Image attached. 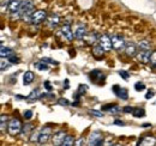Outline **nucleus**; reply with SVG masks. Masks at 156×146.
Segmentation results:
<instances>
[{"label": "nucleus", "instance_id": "2f4dec72", "mask_svg": "<svg viewBox=\"0 0 156 146\" xmlns=\"http://www.w3.org/2000/svg\"><path fill=\"white\" fill-rule=\"evenodd\" d=\"M10 65H11V62H10L9 60H7L6 62H5V60H4V57H1V67H0V68H1V71H4L5 68H7V67H9Z\"/></svg>", "mask_w": 156, "mask_h": 146}, {"label": "nucleus", "instance_id": "9d476101", "mask_svg": "<svg viewBox=\"0 0 156 146\" xmlns=\"http://www.w3.org/2000/svg\"><path fill=\"white\" fill-rule=\"evenodd\" d=\"M65 138H66V133H65L64 130L57 132V133L54 134V137H53V145H55V146L61 145Z\"/></svg>", "mask_w": 156, "mask_h": 146}, {"label": "nucleus", "instance_id": "79ce46f5", "mask_svg": "<svg viewBox=\"0 0 156 146\" xmlns=\"http://www.w3.org/2000/svg\"><path fill=\"white\" fill-rule=\"evenodd\" d=\"M122 111H125V113H133V108L132 107H125Z\"/></svg>", "mask_w": 156, "mask_h": 146}, {"label": "nucleus", "instance_id": "bb28decb", "mask_svg": "<svg viewBox=\"0 0 156 146\" xmlns=\"http://www.w3.org/2000/svg\"><path fill=\"white\" fill-rule=\"evenodd\" d=\"M58 104L59 106H61V107H67V106H70V102H69L66 98H59Z\"/></svg>", "mask_w": 156, "mask_h": 146}, {"label": "nucleus", "instance_id": "a211bd4d", "mask_svg": "<svg viewBox=\"0 0 156 146\" xmlns=\"http://www.w3.org/2000/svg\"><path fill=\"white\" fill-rule=\"evenodd\" d=\"M12 54H15L13 53V49H11V48H9V47H5V46H1V49H0V55H1V57H9V56H11Z\"/></svg>", "mask_w": 156, "mask_h": 146}, {"label": "nucleus", "instance_id": "5701e85b", "mask_svg": "<svg viewBox=\"0 0 156 146\" xmlns=\"http://www.w3.org/2000/svg\"><path fill=\"white\" fill-rule=\"evenodd\" d=\"M37 70H40V71H47L48 70V65H47V62H44V61H40V62H36L35 65H34Z\"/></svg>", "mask_w": 156, "mask_h": 146}, {"label": "nucleus", "instance_id": "c85d7f7f", "mask_svg": "<svg viewBox=\"0 0 156 146\" xmlns=\"http://www.w3.org/2000/svg\"><path fill=\"white\" fill-rule=\"evenodd\" d=\"M150 65L153 67H156V50H154L151 53V56H150Z\"/></svg>", "mask_w": 156, "mask_h": 146}, {"label": "nucleus", "instance_id": "49530a36", "mask_svg": "<svg viewBox=\"0 0 156 146\" xmlns=\"http://www.w3.org/2000/svg\"><path fill=\"white\" fill-rule=\"evenodd\" d=\"M143 127H150V123H144Z\"/></svg>", "mask_w": 156, "mask_h": 146}, {"label": "nucleus", "instance_id": "0eeeda50", "mask_svg": "<svg viewBox=\"0 0 156 146\" xmlns=\"http://www.w3.org/2000/svg\"><path fill=\"white\" fill-rule=\"evenodd\" d=\"M51 132H52L51 127H44L40 132L39 144L43 145V144H46V143L48 141V139H49V137H51Z\"/></svg>", "mask_w": 156, "mask_h": 146}, {"label": "nucleus", "instance_id": "f257e3e1", "mask_svg": "<svg viewBox=\"0 0 156 146\" xmlns=\"http://www.w3.org/2000/svg\"><path fill=\"white\" fill-rule=\"evenodd\" d=\"M23 129V126H22V122H20V119H12L9 125H7V132L11 134V135H17L20 134Z\"/></svg>", "mask_w": 156, "mask_h": 146}, {"label": "nucleus", "instance_id": "20e7f679", "mask_svg": "<svg viewBox=\"0 0 156 146\" xmlns=\"http://www.w3.org/2000/svg\"><path fill=\"white\" fill-rule=\"evenodd\" d=\"M98 44L103 48L105 52H109L113 48V46H112V38L108 37L107 35H101L100 36V38H98Z\"/></svg>", "mask_w": 156, "mask_h": 146}, {"label": "nucleus", "instance_id": "58836bf2", "mask_svg": "<svg viewBox=\"0 0 156 146\" xmlns=\"http://www.w3.org/2000/svg\"><path fill=\"white\" fill-rule=\"evenodd\" d=\"M84 144H85V140H84L83 138H79L78 140L75 141V146H82V145H84Z\"/></svg>", "mask_w": 156, "mask_h": 146}, {"label": "nucleus", "instance_id": "412c9836", "mask_svg": "<svg viewBox=\"0 0 156 146\" xmlns=\"http://www.w3.org/2000/svg\"><path fill=\"white\" fill-rule=\"evenodd\" d=\"M75 145V139L72 135H66V138L64 139L61 146H73Z\"/></svg>", "mask_w": 156, "mask_h": 146}, {"label": "nucleus", "instance_id": "ea45409f", "mask_svg": "<svg viewBox=\"0 0 156 146\" xmlns=\"http://www.w3.org/2000/svg\"><path fill=\"white\" fill-rule=\"evenodd\" d=\"M43 85H44V88H46V89H47V90H48V91H52V90H53V86H52V85H51V83H49V82H48V80H46V82H44V84H43Z\"/></svg>", "mask_w": 156, "mask_h": 146}, {"label": "nucleus", "instance_id": "f8f14e48", "mask_svg": "<svg viewBox=\"0 0 156 146\" xmlns=\"http://www.w3.org/2000/svg\"><path fill=\"white\" fill-rule=\"evenodd\" d=\"M137 145H143V146H154L156 145V138L155 137H144L143 139L139 140V143Z\"/></svg>", "mask_w": 156, "mask_h": 146}, {"label": "nucleus", "instance_id": "e433bc0d", "mask_svg": "<svg viewBox=\"0 0 156 146\" xmlns=\"http://www.w3.org/2000/svg\"><path fill=\"white\" fill-rule=\"evenodd\" d=\"M119 75H120L122 79L129 80V73L126 72V71H119Z\"/></svg>", "mask_w": 156, "mask_h": 146}, {"label": "nucleus", "instance_id": "9b49d317", "mask_svg": "<svg viewBox=\"0 0 156 146\" xmlns=\"http://www.w3.org/2000/svg\"><path fill=\"white\" fill-rule=\"evenodd\" d=\"M20 6H22V1L20 0H11L10 4H9V10L12 15L17 13L20 10Z\"/></svg>", "mask_w": 156, "mask_h": 146}, {"label": "nucleus", "instance_id": "f03ea898", "mask_svg": "<svg viewBox=\"0 0 156 146\" xmlns=\"http://www.w3.org/2000/svg\"><path fill=\"white\" fill-rule=\"evenodd\" d=\"M103 144V138H102V134L100 132H93L89 137V140H88V145L90 146H98Z\"/></svg>", "mask_w": 156, "mask_h": 146}, {"label": "nucleus", "instance_id": "c9c22d12", "mask_svg": "<svg viewBox=\"0 0 156 146\" xmlns=\"http://www.w3.org/2000/svg\"><path fill=\"white\" fill-rule=\"evenodd\" d=\"M39 139H40V133H39V132H36V134L34 133V134L31 135L30 141H31V143H34V141H37V143H39Z\"/></svg>", "mask_w": 156, "mask_h": 146}, {"label": "nucleus", "instance_id": "393cba45", "mask_svg": "<svg viewBox=\"0 0 156 146\" xmlns=\"http://www.w3.org/2000/svg\"><path fill=\"white\" fill-rule=\"evenodd\" d=\"M132 114H133L135 117H144L145 116V110L140 109V108H136V109H133Z\"/></svg>", "mask_w": 156, "mask_h": 146}, {"label": "nucleus", "instance_id": "4be33fe9", "mask_svg": "<svg viewBox=\"0 0 156 146\" xmlns=\"http://www.w3.org/2000/svg\"><path fill=\"white\" fill-rule=\"evenodd\" d=\"M119 98H121V99H124V101H126L127 98H129V95H127V90L126 89H124V88H120L119 89V91L115 93Z\"/></svg>", "mask_w": 156, "mask_h": 146}, {"label": "nucleus", "instance_id": "aec40b11", "mask_svg": "<svg viewBox=\"0 0 156 146\" xmlns=\"http://www.w3.org/2000/svg\"><path fill=\"white\" fill-rule=\"evenodd\" d=\"M102 109L108 110L111 114H117V113H119V111L121 110L119 107H118V106H115V104H109V106H106V107H103Z\"/></svg>", "mask_w": 156, "mask_h": 146}, {"label": "nucleus", "instance_id": "37998d69", "mask_svg": "<svg viewBox=\"0 0 156 146\" xmlns=\"http://www.w3.org/2000/svg\"><path fill=\"white\" fill-rule=\"evenodd\" d=\"M153 96H154V91H148L147 92V95H145V98L149 99V98H151Z\"/></svg>", "mask_w": 156, "mask_h": 146}, {"label": "nucleus", "instance_id": "c03bdc74", "mask_svg": "<svg viewBox=\"0 0 156 146\" xmlns=\"http://www.w3.org/2000/svg\"><path fill=\"white\" fill-rule=\"evenodd\" d=\"M114 123H115L117 126H124V125H125V123H124L121 120H115V121H114Z\"/></svg>", "mask_w": 156, "mask_h": 146}, {"label": "nucleus", "instance_id": "2eb2a0df", "mask_svg": "<svg viewBox=\"0 0 156 146\" xmlns=\"http://www.w3.org/2000/svg\"><path fill=\"white\" fill-rule=\"evenodd\" d=\"M34 79H35V74L31 71H27V72L24 73V75H23V82H24L25 85L31 84L34 82Z\"/></svg>", "mask_w": 156, "mask_h": 146}, {"label": "nucleus", "instance_id": "6ab92c4d", "mask_svg": "<svg viewBox=\"0 0 156 146\" xmlns=\"http://www.w3.org/2000/svg\"><path fill=\"white\" fill-rule=\"evenodd\" d=\"M39 98H41V92H40L39 89L33 90V91L30 92V95L27 97L28 101H36V99H39Z\"/></svg>", "mask_w": 156, "mask_h": 146}, {"label": "nucleus", "instance_id": "7ed1b4c3", "mask_svg": "<svg viewBox=\"0 0 156 146\" xmlns=\"http://www.w3.org/2000/svg\"><path fill=\"white\" fill-rule=\"evenodd\" d=\"M47 12L43 11V10H39V11H35L33 15H31V20L30 23L31 24H40L41 22H43L44 19H47Z\"/></svg>", "mask_w": 156, "mask_h": 146}, {"label": "nucleus", "instance_id": "ddd939ff", "mask_svg": "<svg viewBox=\"0 0 156 146\" xmlns=\"http://www.w3.org/2000/svg\"><path fill=\"white\" fill-rule=\"evenodd\" d=\"M61 34H62V36L65 37L67 41H72V40L75 38L72 31H71V28H70L69 25H64V26L61 28Z\"/></svg>", "mask_w": 156, "mask_h": 146}, {"label": "nucleus", "instance_id": "4c0bfd02", "mask_svg": "<svg viewBox=\"0 0 156 146\" xmlns=\"http://www.w3.org/2000/svg\"><path fill=\"white\" fill-rule=\"evenodd\" d=\"M88 90V88H87V85H79V88H78V93L79 95H83L84 92Z\"/></svg>", "mask_w": 156, "mask_h": 146}, {"label": "nucleus", "instance_id": "7c9ffc66", "mask_svg": "<svg viewBox=\"0 0 156 146\" xmlns=\"http://www.w3.org/2000/svg\"><path fill=\"white\" fill-rule=\"evenodd\" d=\"M0 123H1V130H4L5 129V125H6V121H7V116L6 115H1V117H0Z\"/></svg>", "mask_w": 156, "mask_h": 146}, {"label": "nucleus", "instance_id": "a18cd8bd", "mask_svg": "<svg viewBox=\"0 0 156 146\" xmlns=\"http://www.w3.org/2000/svg\"><path fill=\"white\" fill-rule=\"evenodd\" d=\"M65 89H69V79L65 80Z\"/></svg>", "mask_w": 156, "mask_h": 146}, {"label": "nucleus", "instance_id": "b1692460", "mask_svg": "<svg viewBox=\"0 0 156 146\" xmlns=\"http://www.w3.org/2000/svg\"><path fill=\"white\" fill-rule=\"evenodd\" d=\"M103 52H105V50H103V48H102L100 44H98V46H95V47L93 48V53L95 54V56H98V57L102 56V55H103Z\"/></svg>", "mask_w": 156, "mask_h": 146}, {"label": "nucleus", "instance_id": "4468645a", "mask_svg": "<svg viewBox=\"0 0 156 146\" xmlns=\"http://www.w3.org/2000/svg\"><path fill=\"white\" fill-rule=\"evenodd\" d=\"M85 36H87V28H85V25H78V28L76 29V33H75V37L77 40H83Z\"/></svg>", "mask_w": 156, "mask_h": 146}, {"label": "nucleus", "instance_id": "a19ab883", "mask_svg": "<svg viewBox=\"0 0 156 146\" xmlns=\"http://www.w3.org/2000/svg\"><path fill=\"white\" fill-rule=\"evenodd\" d=\"M30 129H33V126H31V125H25V127H24V129H23V132L27 134V133H28Z\"/></svg>", "mask_w": 156, "mask_h": 146}, {"label": "nucleus", "instance_id": "473e14b6", "mask_svg": "<svg viewBox=\"0 0 156 146\" xmlns=\"http://www.w3.org/2000/svg\"><path fill=\"white\" fill-rule=\"evenodd\" d=\"M23 116H24L25 120H30V119L33 117V111H31V110H25V111L23 113Z\"/></svg>", "mask_w": 156, "mask_h": 146}, {"label": "nucleus", "instance_id": "423d86ee", "mask_svg": "<svg viewBox=\"0 0 156 146\" xmlns=\"http://www.w3.org/2000/svg\"><path fill=\"white\" fill-rule=\"evenodd\" d=\"M89 75H90L91 82H93V83H96V84L102 83V82L106 79V75L101 72V71H98V70H94V71H91V72L89 73Z\"/></svg>", "mask_w": 156, "mask_h": 146}, {"label": "nucleus", "instance_id": "72a5a7b5", "mask_svg": "<svg viewBox=\"0 0 156 146\" xmlns=\"http://www.w3.org/2000/svg\"><path fill=\"white\" fill-rule=\"evenodd\" d=\"M7 60L11 62V64H16V62H18L20 60H18V57H17V55H15V54H12L11 56H9L7 57Z\"/></svg>", "mask_w": 156, "mask_h": 146}, {"label": "nucleus", "instance_id": "f3484780", "mask_svg": "<svg viewBox=\"0 0 156 146\" xmlns=\"http://www.w3.org/2000/svg\"><path fill=\"white\" fill-rule=\"evenodd\" d=\"M98 35L96 34V33H93V34H89V35H87V36L84 37V40H85V42L88 43V44H94V43H96L98 41V38L100 37H98Z\"/></svg>", "mask_w": 156, "mask_h": 146}, {"label": "nucleus", "instance_id": "f704fd0d", "mask_svg": "<svg viewBox=\"0 0 156 146\" xmlns=\"http://www.w3.org/2000/svg\"><path fill=\"white\" fill-rule=\"evenodd\" d=\"M41 60L44 61V62H47V64H53V65H58L59 64L58 61H54V60H52V59H49V57H42Z\"/></svg>", "mask_w": 156, "mask_h": 146}, {"label": "nucleus", "instance_id": "a878e982", "mask_svg": "<svg viewBox=\"0 0 156 146\" xmlns=\"http://www.w3.org/2000/svg\"><path fill=\"white\" fill-rule=\"evenodd\" d=\"M138 46L140 49H145V50H149V48H150V43L148 41H140L138 43Z\"/></svg>", "mask_w": 156, "mask_h": 146}, {"label": "nucleus", "instance_id": "6e6552de", "mask_svg": "<svg viewBox=\"0 0 156 146\" xmlns=\"http://www.w3.org/2000/svg\"><path fill=\"white\" fill-rule=\"evenodd\" d=\"M150 56H151L150 50L142 49L139 53H137V57H138V60H139L142 64H149V62H150Z\"/></svg>", "mask_w": 156, "mask_h": 146}, {"label": "nucleus", "instance_id": "1a4fd4ad", "mask_svg": "<svg viewBox=\"0 0 156 146\" xmlns=\"http://www.w3.org/2000/svg\"><path fill=\"white\" fill-rule=\"evenodd\" d=\"M125 54L127 55V56H130V57H133V56H136L137 55V46L135 43H132V42H130V43H127L126 46H125Z\"/></svg>", "mask_w": 156, "mask_h": 146}, {"label": "nucleus", "instance_id": "39448f33", "mask_svg": "<svg viewBox=\"0 0 156 146\" xmlns=\"http://www.w3.org/2000/svg\"><path fill=\"white\" fill-rule=\"evenodd\" d=\"M112 46H113V49L115 50H122L125 49V40L122 36H113L112 37Z\"/></svg>", "mask_w": 156, "mask_h": 146}, {"label": "nucleus", "instance_id": "cd10ccee", "mask_svg": "<svg viewBox=\"0 0 156 146\" xmlns=\"http://www.w3.org/2000/svg\"><path fill=\"white\" fill-rule=\"evenodd\" d=\"M135 89H136V91H143L145 89V85L143 83H140V82H137L135 84Z\"/></svg>", "mask_w": 156, "mask_h": 146}, {"label": "nucleus", "instance_id": "c756f323", "mask_svg": "<svg viewBox=\"0 0 156 146\" xmlns=\"http://www.w3.org/2000/svg\"><path fill=\"white\" fill-rule=\"evenodd\" d=\"M89 113H90L93 116H95V117H98V119L103 117V114H102L101 111H98V110H89Z\"/></svg>", "mask_w": 156, "mask_h": 146}, {"label": "nucleus", "instance_id": "dca6fc26", "mask_svg": "<svg viewBox=\"0 0 156 146\" xmlns=\"http://www.w3.org/2000/svg\"><path fill=\"white\" fill-rule=\"evenodd\" d=\"M47 23H48V25L51 28H55L60 23V17H59L58 15H52L51 17L47 18Z\"/></svg>", "mask_w": 156, "mask_h": 146}]
</instances>
